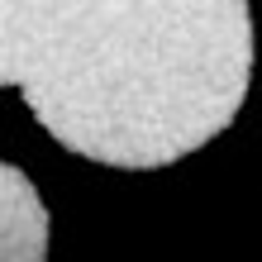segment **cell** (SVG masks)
<instances>
[{"mask_svg":"<svg viewBox=\"0 0 262 262\" xmlns=\"http://www.w3.org/2000/svg\"><path fill=\"white\" fill-rule=\"evenodd\" d=\"M48 257V205L19 167L0 162V262Z\"/></svg>","mask_w":262,"mask_h":262,"instance_id":"obj_2","label":"cell"},{"mask_svg":"<svg viewBox=\"0 0 262 262\" xmlns=\"http://www.w3.org/2000/svg\"><path fill=\"white\" fill-rule=\"evenodd\" d=\"M253 76L243 0H0V86L67 152L148 172L238 119Z\"/></svg>","mask_w":262,"mask_h":262,"instance_id":"obj_1","label":"cell"}]
</instances>
